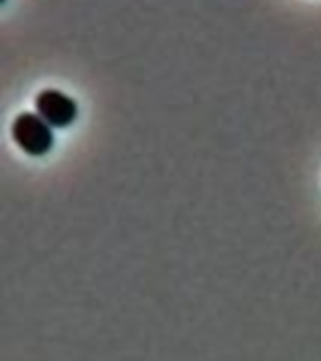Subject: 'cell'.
<instances>
[{"instance_id": "cell-2", "label": "cell", "mask_w": 321, "mask_h": 361, "mask_svg": "<svg viewBox=\"0 0 321 361\" xmlns=\"http://www.w3.org/2000/svg\"><path fill=\"white\" fill-rule=\"evenodd\" d=\"M36 111L53 128H66L77 118V104L61 90L47 89L36 96Z\"/></svg>"}, {"instance_id": "cell-1", "label": "cell", "mask_w": 321, "mask_h": 361, "mask_svg": "<svg viewBox=\"0 0 321 361\" xmlns=\"http://www.w3.org/2000/svg\"><path fill=\"white\" fill-rule=\"evenodd\" d=\"M11 135L17 145L30 157H42L45 152H49L55 143L53 126L45 123L38 113L17 115L11 126Z\"/></svg>"}]
</instances>
